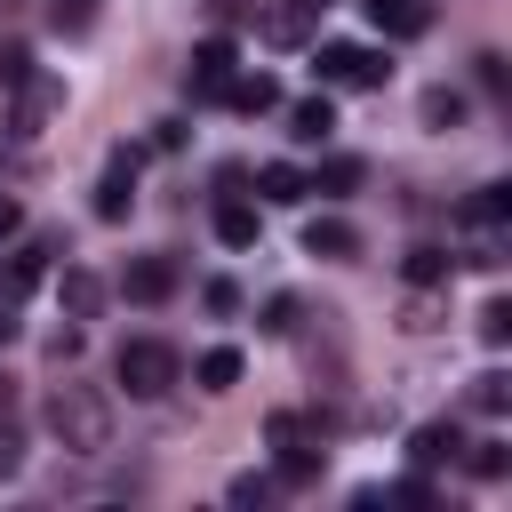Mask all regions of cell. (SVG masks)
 Returning <instances> with one entry per match:
<instances>
[{
    "instance_id": "8992f818",
    "label": "cell",
    "mask_w": 512,
    "mask_h": 512,
    "mask_svg": "<svg viewBox=\"0 0 512 512\" xmlns=\"http://www.w3.org/2000/svg\"><path fill=\"white\" fill-rule=\"evenodd\" d=\"M240 72V48H232V32H208L200 48H192V96H224V80Z\"/></svg>"
},
{
    "instance_id": "d590c367",
    "label": "cell",
    "mask_w": 512,
    "mask_h": 512,
    "mask_svg": "<svg viewBox=\"0 0 512 512\" xmlns=\"http://www.w3.org/2000/svg\"><path fill=\"white\" fill-rule=\"evenodd\" d=\"M16 344V304H0V352Z\"/></svg>"
},
{
    "instance_id": "8d00e7d4",
    "label": "cell",
    "mask_w": 512,
    "mask_h": 512,
    "mask_svg": "<svg viewBox=\"0 0 512 512\" xmlns=\"http://www.w3.org/2000/svg\"><path fill=\"white\" fill-rule=\"evenodd\" d=\"M0 416H16V384L8 376H0Z\"/></svg>"
},
{
    "instance_id": "603a6c76",
    "label": "cell",
    "mask_w": 512,
    "mask_h": 512,
    "mask_svg": "<svg viewBox=\"0 0 512 512\" xmlns=\"http://www.w3.org/2000/svg\"><path fill=\"white\" fill-rule=\"evenodd\" d=\"M320 472H328V456H320V448H280V480H288V488H312Z\"/></svg>"
},
{
    "instance_id": "8fae6325",
    "label": "cell",
    "mask_w": 512,
    "mask_h": 512,
    "mask_svg": "<svg viewBox=\"0 0 512 512\" xmlns=\"http://www.w3.org/2000/svg\"><path fill=\"white\" fill-rule=\"evenodd\" d=\"M360 8H368V24H384L392 40H416V32L432 24V8H424V0H360Z\"/></svg>"
},
{
    "instance_id": "277c9868",
    "label": "cell",
    "mask_w": 512,
    "mask_h": 512,
    "mask_svg": "<svg viewBox=\"0 0 512 512\" xmlns=\"http://www.w3.org/2000/svg\"><path fill=\"white\" fill-rule=\"evenodd\" d=\"M8 96H16V112H8V136H16V144H32V136L48 128V112L64 104V80H48V72H32V80H16Z\"/></svg>"
},
{
    "instance_id": "2e32d148",
    "label": "cell",
    "mask_w": 512,
    "mask_h": 512,
    "mask_svg": "<svg viewBox=\"0 0 512 512\" xmlns=\"http://www.w3.org/2000/svg\"><path fill=\"white\" fill-rule=\"evenodd\" d=\"M360 176H368V168H360L352 152H328V160H320L304 184H312V192H328V200H344V192H360Z\"/></svg>"
},
{
    "instance_id": "74e56055",
    "label": "cell",
    "mask_w": 512,
    "mask_h": 512,
    "mask_svg": "<svg viewBox=\"0 0 512 512\" xmlns=\"http://www.w3.org/2000/svg\"><path fill=\"white\" fill-rule=\"evenodd\" d=\"M304 8H328V0H304Z\"/></svg>"
},
{
    "instance_id": "9a60e30c",
    "label": "cell",
    "mask_w": 512,
    "mask_h": 512,
    "mask_svg": "<svg viewBox=\"0 0 512 512\" xmlns=\"http://www.w3.org/2000/svg\"><path fill=\"white\" fill-rule=\"evenodd\" d=\"M264 440H272V448H320V416H304V408H272V416H264Z\"/></svg>"
},
{
    "instance_id": "7c38bea8",
    "label": "cell",
    "mask_w": 512,
    "mask_h": 512,
    "mask_svg": "<svg viewBox=\"0 0 512 512\" xmlns=\"http://www.w3.org/2000/svg\"><path fill=\"white\" fill-rule=\"evenodd\" d=\"M224 104H232V112H272V104H280V80H272V72H232V80H224Z\"/></svg>"
},
{
    "instance_id": "6da1fadb",
    "label": "cell",
    "mask_w": 512,
    "mask_h": 512,
    "mask_svg": "<svg viewBox=\"0 0 512 512\" xmlns=\"http://www.w3.org/2000/svg\"><path fill=\"white\" fill-rule=\"evenodd\" d=\"M48 432H56V448H72V456H104L112 448V400L96 392V384H48Z\"/></svg>"
},
{
    "instance_id": "e0dca14e",
    "label": "cell",
    "mask_w": 512,
    "mask_h": 512,
    "mask_svg": "<svg viewBox=\"0 0 512 512\" xmlns=\"http://www.w3.org/2000/svg\"><path fill=\"white\" fill-rule=\"evenodd\" d=\"M256 192H264V200H280V208H296L312 184H304V168H296V160H264V168H256Z\"/></svg>"
},
{
    "instance_id": "3957f363",
    "label": "cell",
    "mask_w": 512,
    "mask_h": 512,
    "mask_svg": "<svg viewBox=\"0 0 512 512\" xmlns=\"http://www.w3.org/2000/svg\"><path fill=\"white\" fill-rule=\"evenodd\" d=\"M312 72H320L328 88H384V80H392V64H384V48H360V40H320V56H312Z\"/></svg>"
},
{
    "instance_id": "f35d334b",
    "label": "cell",
    "mask_w": 512,
    "mask_h": 512,
    "mask_svg": "<svg viewBox=\"0 0 512 512\" xmlns=\"http://www.w3.org/2000/svg\"><path fill=\"white\" fill-rule=\"evenodd\" d=\"M0 8H16V0H0Z\"/></svg>"
},
{
    "instance_id": "e575fe53",
    "label": "cell",
    "mask_w": 512,
    "mask_h": 512,
    "mask_svg": "<svg viewBox=\"0 0 512 512\" xmlns=\"http://www.w3.org/2000/svg\"><path fill=\"white\" fill-rule=\"evenodd\" d=\"M216 8V24H248V0H208Z\"/></svg>"
},
{
    "instance_id": "1f68e13d",
    "label": "cell",
    "mask_w": 512,
    "mask_h": 512,
    "mask_svg": "<svg viewBox=\"0 0 512 512\" xmlns=\"http://www.w3.org/2000/svg\"><path fill=\"white\" fill-rule=\"evenodd\" d=\"M272 496H280V488H272V480H256V472H240V480H232V504H272Z\"/></svg>"
},
{
    "instance_id": "4316f807",
    "label": "cell",
    "mask_w": 512,
    "mask_h": 512,
    "mask_svg": "<svg viewBox=\"0 0 512 512\" xmlns=\"http://www.w3.org/2000/svg\"><path fill=\"white\" fill-rule=\"evenodd\" d=\"M472 408H480V416H504V408H512V384H504L496 368H488V376H472Z\"/></svg>"
},
{
    "instance_id": "d4e9b609",
    "label": "cell",
    "mask_w": 512,
    "mask_h": 512,
    "mask_svg": "<svg viewBox=\"0 0 512 512\" xmlns=\"http://www.w3.org/2000/svg\"><path fill=\"white\" fill-rule=\"evenodd\" d=\"M48 24H56L64 40H80V32L96 24V0H48Z\"/></svg>"
},
{
    "instance_id": "4dcf8cb0",
    "label": "cell",
    "mask_w": 512,
    "mask_h": 512,
    "mask_svg": "<svg viewBox=\"0 0 512 512\" xmlns=\"http://www.w3.org/2000/svg\"><path fill=\"white\" fill-rule=\"evenodd\" d=\"M296 320H304V304H296V296H272V304H264V336H288Z\"/></svg>"
},
{
    "instance_id": "30bf717a",
    "label": "cell",
    "mask_w": 512,
    "mask_h": 512,
    "mask_svg": "<svg viewBox=\"0 0 512 512\" xmlns=\"http://www.w3.org/2000/svg\"><path fill=\"white\" fill-rule=\"evenodd\" d=\"M456 448H464V432H456V424H416V432H408V464H416V472L448 464Z\"/></svg>"
},
{
    "instance_id": "5b68a950",
    "label": "cell",
    "mask_w": 512,
    "mask_h": 512,
    "mask_svg": "<svg viewBox=\"0 0 512 512\" xmlns=\"http://www.w3.org/2000/svg\"><path fill=\"white\" fill-rule=\"evenodd\" d=\"M136 208V152L120 144L112 160H104V176H96V224H120Z\"/></svg>"
},
{
    "instance_id": "cb8c5ba5",
    "label": "cell",
    "mask_w": 512,
    "mask_h": 512,
    "mask_svg": "<svg viewBox=\"0 0 512 512\" xmlns=\"http://www.w3.org/2000/svg\"><path fill=\"white\" fill-rule=\"evenodd\" d=\"M464 464H472V480H504V472H512V448H504V440H472Z\"/></svg>"
},
{
    "instance_id": "9c48e42d",
    "label": "cell",
    "mask_w": 512,
    "mask_h": 512,
    "mask_svg": "<svg viewBox=\"0 0 512 512\" xmlns=\"http://www.w3.org/2000/svg\"><path fill=\"white\" fill-rule=\"evenodd\" d=\"M304 256H336V264H344V256H360V232H352L344 216H312V224H304Z\"/></svg>"
},
{
    "instance_id": "7a4b0ae2",
    "label": "cell",
    "mask_w": 512,
    "mask_h": 512,
    "mask_svg": "<svg viewBox=\"0 0 512 512\" xmlns=\"http://www.w3.org/2000/svg\"><path fill=\"white\" fill-rule=\"evenodd\" d=\"M112 376L128 384V400H160V392L184 376V360H176V344H160V336H128L120 360H112Z\"/></svg>"
},
{
    "instance_id": "7402d4cb",
    "label": "cell",
    "mask_w": 512,
    "mask_h": 512,
    "mask_svg": "<svg viewBox=\"0 0 512 512\" xmlns=\"http://www.w3.org/2000/svg\"><path fill=\"white\" fill-rule=\"evenodd\" d=\"M448 264H456L448 248H408V256H400V272H408V288H440V280H448Z\"/></svg>"
},
{
    "instance_id": "484cf974",
    "label": "cell",
    "mask_w": 512,
    "mask_h": 512,
    "mask_svg": "<svg viewBox=\"0 0 512 512\" xmlns=\"http://www.w3.org/2000/svg\"><path fill=\"white\" fill-rule=\"evenodd\" d=\"M464 120V96L456 88H424V128H456Z\"/></svg>"
},
{
    "instance_id": "f1b7e54d",
    "label": "cell",
    "mask_w": 512,
    "mask_h": 512,
    "mask_svg": "<svg viewBox=\"0 0 512 512\" xmlns=\"http://www.w3.org/2000/svg\"><path fill=\"white\" fill-rule=\"evenodd\" d=\"M16 80H32V48L24 40H0V88H16Z\"/></svg>"
},
{
    "instance_id": "d6a6232c",
    "label": "cell",
    "mask_w": 512,
    "mask_h": 512,
    "mask_svg": "<svg viewBox=\"0 0 512 512\" xmlns=\"http://www.w3.org/2000/svg\"><path fill=\"white\" fill-rule=\"evenodd\" d=\"M200 296H208V312H240V288H232V280H208Z\"/></svg>"
},
{
    "instance_id": "ffe728a7",
    "label": "cell",
    "mask_w": 512,
    "mask_h": 512,
    "mask_svg": "<svg viewBox=\"0 0 512 512\" xmlns=\"http://www.w3.org/2000/svg\"><path fill=\"white\" fill-rule=\"evenodd\" d=\"M192 376H200V392H232V384H240V352H232V344H208Z\"/></svg>"
},
{
    "instance_id": "ba28073f",
    "label": "cell",
    "mask_w": 512,
    "mask_h": 512,
    "mask_svg": "<svg viewBox=\"0 0 512 512\" xmlns=\"http://www.w3.org/2000/svg\"><path fill=\"white\" fill-rule=\"evenodd\" d=\"M120 288H128V304H168V296H176V264H168V256H136V264L120 272Z\"/></svg>"
},
{
    "instance_id": "4fadbf2b",
    "label": "cell",
    "mask_w": 512,
    "mask_h": 512,
    "mask_svg": "<svg viewBox=\"0 0 512 512\" xmlns=\"http://www.w3.org/2000/svg\"><path fill=\"white\" fill-rule=\"evenodd\" d=\"M288 136H296V144H328V136H336V104H328V96L288 104Z\"/></svg>"
},
{
    "instance_id": "d6986e66",
    "label": "cell",
    "mask_w": 512,
    "mask_h": 512,
    "mask_svg": "<svg viewBox=\"0 0 512 512\" xmlns=\"http://www.w3.org/2000/svg\"><path fill=\"white\" fill-rule=\"evenodd\" d=\"M64 312H72V320H96V312H104V280L72 264V272H64Z\"/></svg>"
},
{
    "instance_id": "44dd1931",
    "label": "cell",
    "mask_w": 512,
    "mask_h": 512,
    "mask_svg": "<svg viewBox=\"0 0 512 512\" xmlns=\"http://www.w3.org/2000/svg\"><path fill=\"white\" fill-rule=\"evenodd\" d=\"M304 32H312V8H304V0L264 16V40H272V48H304Z\"/></svg>"
},
{
    "instance_id": "52a82bcc",
    "label": "cell",
    "mask_w": 512,
    "mask_h": 512,
    "mask_svg": "<svg viewBox=\"0 0 512 512\" xmlns=\"http://www.w3.org/2000/svg\"><path fill=\"white\" fill-rule=\"evenodd\" d=\"M40 280H48V240H32V248H8V264H0V304H24Z\"/></svg>"
},
{
    "instance_id": "5bb4252c",
    "label": "cell",
    "mask_w": 512,
    "mask_h": 512,
    "mask_svg": "<svg viewBox=\"0 0 512 512\" xmlns=\"http://www.w3.org/2000/svg\"><path fill=\"white\" fill-rule=\"evenodd\" d=\"M504 216H512V192H504V184H480V192L456 208V224H464V232H496Z\"/></svg>"
},
{
    "instance_id": "f546056e",
    "label": "cell",
    "mask_w": 512,
    "mask_h": 512,
    "mask_svg": "<svg viewBox=\"0 0 512 512\" xmlns=\"http://www.w3.org/2000/svg\"><path fill=\"white\" fill-rule=\"evenodd\" d=\"M24 472V432H16V416H0V480H16Z\"/></svg>"
},
{
    "instance_id": "836d02e7",
    "label": "cell",
    "mask_w": 512,
    "mask_h": 512,
    "mask_svg": "<svg viewBox=\"0 0 512 512\" xmlns=\"http://www.w3.org/2000/svg\"><path fill=\"white\" fill-rule=\"evenodd\" d=\"M16 224H24V208H16V200H8V192H0V248H8V240H16Z\"/></svg>"
},
{
    "instance_id": "ac0fdd59",
    "label": "cell",
    "mask_w": 512,
    "mask_h": 512,
    "mask_svg": "<svg viewBox=\"0 0 512 512\" xmlns=\"http://www.w3.org/2000/svg\"><path fill=\"white\" fill-rule=\"evenodd\" d=\"M216 240H224V248H256V208L224 192V200H216Z\"/></svg>"
},
{
    "instance_id": "83f0119b",
    "label": "cell",
    "mask_w": 512,
    "mask_h": 512,
    "mask_svg": "<svg viewBox=\"0 0 512 512\" xmlns=\"http://www.w3.org/2000/svg\"><path fill=\"white\" fill-rule=\"evenodd\" d=\"M504 336H512V304L488 296V304H480V344H504Z\"/></svg>"
}]
</instances>
